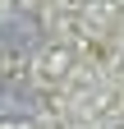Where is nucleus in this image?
<instances>
[{"label": "nucleus", "mask_w": 124, "mask_h": 129, "mask_svg": "<svg viewBox=\"0 0 124 129\" xmlns=\"http://www.w3.org/2000/svg\"><path fill=\"white\" fill-rule=\"evenodd\" d=\"M37 111V92L23 88L19 78H0V115H32Z\"/></svg>", "instance_id": "obj_2"}, {"label": "nucleus", "mask_w": 124, "mask_h": 129, "mask_svg": "<svg viewBox=\"0 0 124 129\" xmlns=\"http://www.w3.org/2000/svg\"><path fill=\"white\" fill-rule=\"evenodd\" d=\"M37 42H41V23L32 14H9V19L0 23V51L23 55V51H32Z\"/></svg>", "instance_id": "obj_1"}]
</instances>
